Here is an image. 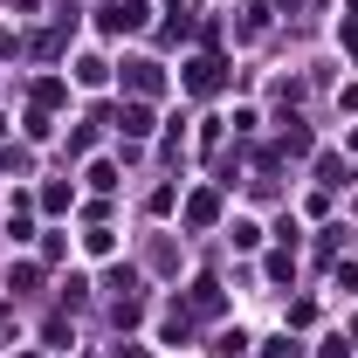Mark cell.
Here are the masks:
<instances>
[{
  "label": "cell",
  "instance_id": "7a4b0ae2",
  "mask_svg": "<svg viewBox=\"0 0 358 358\" xmlns=\"http://www.w3.org/2000/svg\"><path fill=\"white\" fill-rule=\"evenodd\" d=\"M117 124H124L131 138H145V131H152V110H145V103H124V117H117Z\"/></svg>",
  "mask_w": 358,
  "mask_h": 358
},
{
  "label": "cell",
  "instance_id": "6da1fadb",
  "mask_svg": "<svg viewBox=\"0 0 358 358\" xmlns=\"http://www.w3.org/2000/svg\"><path fill=\"white\" fill-rule=\"evenodd\" d=\"M221 83V62H214V55H200V62H193V76H186V90H214Z\"/></svg>",
  "mask_w": 358,
  "mask_h": 358
},
{
  "label": "cell",
  "instance_id": "277c9868",
  "mask_svg": "<svg viewBox=\"0 0 358 358\" xmlns=\"http://www.w3.org/2000/svg\"><path fill=\"white\" fill-rule=\"evenodd\" d=\"M186 221H193V227H207V221H214V193H200V200L186 207Z\"/></svg>",
  "mask_w": 358,
  "mask_h": 358
},
{
  "label": "cell",
  "instance_id": "5b68a950",
  "mask_svg": "<svg viewBox=\"0 0 358 358\" xmlns=\"http://www.w3.org/2000/svg\"><path fill=\"white\" fill-rule=\"evenodd\" d=\"M268 358H303V352H296L289 338H275V345H268Z\"/></svg>",
  "mask_w": 358,
  "mask_h": 358
},
{
  "label": "cell",
  "instance_id": "3957f363",
  "mask_svg": "<svg viewBox=\"0 0 358 358\" xmlns=\"http://www.w3.org/2000/svg\"><path fill=\"white\" fill-rule=\"evenodd\" d=\"M131 90L152 96V90H159V62H131Z\"/></svg>",
  "mask_w": 358,
  "mask_h": 358
}]
</instances>
